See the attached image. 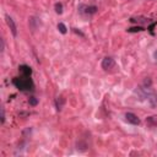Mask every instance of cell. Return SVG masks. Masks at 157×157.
Wrapping results in <instances>:
<instances>
[{
  "label": "cell",
  "mask_w": 157,
  "mask_h": 157,
  "mask_svg": "<svg viewBox=\"0 0 157 157\" xmlns=\"http://www.w3.org/2000/svg\"><path fill=\"white\" fill-rule=\"evenodd\" d=\"M12 83L20 91H32L34 88V83H33L31 76H22V75H20L18 77H13Z\"/></svg>",
  "instance_id": "1"
},
{
  "label": "cell",
  "mask_w": 157,
  "mask_h": 157,
  "mask_svg": "<svg viewBox=\"0 0 157 157\" xmlns=\"http://www.w3.org/2000/svg\"><path fill=\"white\" fill-rule=\"evenodd\" d=\"M78 12L80 13H82V15H93V13H96L97 12V6H94V5H83V4H81L80 6H78Z\"/></svg>",
  "instance_id": "2"
},
{
  "label": "cell",
  "mask_w": 157,
  "mask_h": 157,
  "mask_svg": "<svg viewBox=\"0 0 157 157\" xmlns=\"http://www.w3.org/2000/svg\"><path fill=\"white\" fill-rule=\"evenodd\" d=\"M101 66H102L103 70L107 71V70H110V69H113V67L115 66V61H114L113 58H110V56H105V58H103Z\"/></svg>",
  "instance_id": "3"
},
{
  "label": "cell",
  "mask_w": 157,
  "mask_h": 157,
  "mask_svg": "<svg viewBox=\"0 0 157 157\" xmlns=\"http://www.w3.org/2000/svg\"><path fill=\"white\" fill-rule=\"evenodd\" d=\"M5 20H6V23H7L9 28L11 29L12 36H13V37H16V36H17V27H16V23H15L13 18H12V17H10L9 15H6V16H5Z\"/></svg>",
  "instance_id": "4"
},
{
  "label": "cell",
  "mask_w": 157,
  "mask_h": 157,
  "mask_svg": "<svg viewBox=\"0 0 157 157\" xmlns=\"http://www.w3.org/2000/svg\"><path fill=\"white\" fill-rule=\"evenodd\" d=\"M87 148H88V142H87L86 137H80V139L76 141V150L83 152V151H86Z\"/></svg>",
  "instance_id": "5"
},
{
  "label": "cell",
  "mask_w": 157,
  "mask_h": 157,
  "mask_svg": "<svg viewBox=\"0 0 157 157\" xmlns=\"http://www.w3.org/2000/svg\"><path fill=\"white\" fill-rule=\"evenodd\" d=\"M125 120L128 121V123H130V124H132V125H139L141 121H140V119H139V117L136 115V114H134V113H126L125 114Z\"/></svg>",
  "instance_id": "6"
},
{
  "label": "cell",
  "mask_w": 157,
  "mask_h": 157,
  "mask_svg": "<svg viewBox=\"0 0 157 157\" xmlns=\"http://www.w3.org/2000/svg\"><path fill=\"white\" fill-rule=\"evenodd\" d=\"M18 71H20V75H22V76H31L32 75V69L25 64L18 66Z\"/></svg>",
  "instance_id": "7"
},
{
  "label": "cell",
  "mask_w": 157,
  "mask_h": 157,
  "mask_svg": "<svg viewBox=\"0 0 157 157\" xmlns=\"http://www.w3.org/2000/svg\"><path fill=\"white\" fill-rule=\"evenodd\" d=\"M55 108H56V110L58 112H60L61 109H63V107H64V104H65V98L63 97V96H59V97H56L55 98Z\"/></svg>",
  "instance_id": "8"
},
{
  "label": "cell",
  "mask_w": 157,
  "mask_h": 157,
  "mask_svg": "<svg viewBox=\"0 0 157 157\" xmlns=\"http://www.w3.org/2000/svg\"><path fill=\"white\" fill-rule=\"evenodd\" d=\"M146 124L150 128H157V117L156 115H151L146 118Z\"/></svg>",
  "instance_id": "9"
},
{
  "label": "cell",
  "mask_w": 157,
  "mask_h": 157,
  "mask_svg": "<svg viewBox=\"0 0 157 157\" xmlns=\"http://www.w3.org/2000/svg\"><path fill=\"white\" fill-rule=\"evenodd\" d=\"M29 26H31L32 31H36L37 27L40 26V21H39V18H37V17H31V18H29Z\"/></svg>",
  "instance_id": "10"
},
{
  "label": "cell",
  "mask_w": 157,
  "mask_h": 157,
  "mask_svg": "<svg viewBox=\"0 0 157 157\" xmlns=\"http://www.w3.org/2000/svg\"><path fill=\"white\" fill-rule=\"evenodd\" d=\"M126 31H128L129 33H136V32H142V31H145V28H144L142 26H135V27L128 28Z\"/></svg>",
  "instance_id": "11"
},
{
  "label": "cell",
  "mask_w": 157,
  "mask_h": 157,
  "mask_svg": "<svg viewBox=\"0 0 157 157\" xmlns=\"http://www.w3.org/2000/svg\"><path fill=\"white\" fill-rule=\"evenodd\" d=\"M150 18H145V17H137V18H134V17H131L130 18V22H139V23H141V22H150L148 21Z\"/></svg>",
  "instance_id": "12"
},
{
  "label": "cell",
  "mask_w": 157,
  "mask_h": 157,
  "mask_svg": "<svg viewBox=\"0 0 157 157\" xmlns=\"http://www.w3.org/2000/svg\"><path fill=\"white\" fill-rule=\"evenodd\" d=\"M58 29H59V32L63 33V34H65V33L67 32V28H66V26H65L63 22H59V23H58Z\"/></svg>",
  "instance_id": "13"
},
{
  "label": "cell",
  "mask_w": 157,
  "mask_h": 157,
  "mask_svg": "<svg viewBox=\"0 0 157 157\" xmlns=\"http://www.w3.org/2000/svg\"><path fill=\"white\" fill-rule=\"evenodd\" d=\"M54 9H55V12H56V13H59V15L63 13V4H61V2H56V4L54 5Z\"/></svg>",
  "instance_id": "14"
},
{
  "label": "cell",
  "mask_w": 157,
  "mask_h": 157,
  "mask_svg": "<svg viewBox=\"0 0 157 157\" xmlns=\"http://www.w3.org/2000/svg\"><path fill=\"white\" fill-rule=\"evenodd\" d=\"M28 103H29V105L34 107V105H37V104H38V99H37L36 97H31V98H29V101H28Z\"/></svg>",
  "instance_id": "15"
},
{
  "label": "cell",
  "mask_w": 157,
  "mask_h": 157,
  "mask_svg": "<svg viewBox=\"0 0 157 157\" xmlns=\"http://www.w3.org/2000/svg\"><path fill=\"white\" fill-rule=\"evenodd\" d=\"M4 123H5V110L1 109V124H4Z\"/></svg>",
  "instance_id": "16"
},
{
  "label": "cell",
  "mask_w": 157,
  "mask_h": 157,
  "mask_svg": "<svg viewBox=\"0 0 157 157\" xmlns=\"http://www.w3.org/2000/svg\"><path fill=\"white\" fill-rule=\"evenodd\" d=\"M72 31H74V32H75V33H77V34H80V36H81V37H85V34H83V33H82V32H81V31H78V29H77V28H72Z\"/></svg>",
  "instance_id": "17"
},
{
  "label": "cell",
  "mask_w": 157,
  "mask_h": 157,
  "mask_svg": "<svg viewBox=\"0 0 157 157\" xmlns=\"http://www.w3.org/2000/svg\"><path fill=\"white\" fill-rule=\"evenodd\" d=\"M153 56H155V59H157V50L153 53Z\"/></svg>",
  "instance_id": "18"
},
{
  "label": "cell",
  "mask_w": 157,
  "mask_h": 157,
  "mask_svg": "<svg viewBox=\"0 0 157 157\" xmlns=\"http://www.w3.org/2000/svg\"><path fill=\"white\" fill-rule=\"evenodd\" d=\"M156 102H157V96H156Z\"/></svg>",
  "instance_id": "19"
}]
</instances>
